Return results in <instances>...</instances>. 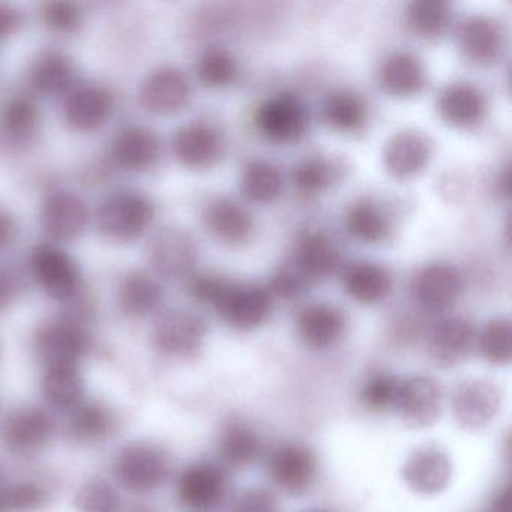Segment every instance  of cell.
Returning a JSON list of instances; mask_svg holds the SVG:
<instances>
[{"instance_id": "6da1fadb", "label": "cell", "mask_w": 512, "mask_h": 512, "mask_svg": "<svg viewBox=\"0 0 512 512\" xmlns=\"http://www.w3.org/2000/svg\"><path fill=\"white\" fill-rule=\"evenodd\" d=\"M154 202L134 190L115 191L101 202L97 211L98 230L115 241L140 238L154 220Z\"/></svg>"}, {"instance_id": "7a4b0ae2", "label": "cell", "mask_w": 512, "mask_h": 512, "mask_svg": "<svg viewBox=\"0 0 512 512\" xmlns=\"http://www.w3.org/2000/svg\"><path fill=\"white\" fill-rule=\"evenodd\" d=\"M113 473L125 490L151 493L169 478V455L152 443H130L116 455Z\"/></svg>"}, {"instance_id": "3957f363", "label": "cell", "mask_w": 512, "mask_h": 512, "mask_svg": "<svg viewBox=\"0 0 512 512\" xmlns=\"http://www.w3.org/2000/svg\"><path fill=\"white\" fill-rule=\"evenodd\" d=\"M254 121L259 133L269 142L292 145L307 133L310 116L301 98L283 92L263 101Z\"/></svg>"}, {"instance_id": "277c9868", "label": "cell", "mask_w": 512, "mask_h": 512, "mask_svg": "<svg viewBox=\"0 0 512 512\" xmlns=\"http://www.w3.org/2000/svg\"><path fill=\"white\" fill-rule=\"evenodd\" d=\"M212 307L218 316L238 331H253L271 316L272 295L268 287L227 281Z\"/></svg>"}, {"instance_id": "5b68a950", "label": "cell", "mask_w": 512, "mask_h": 512, "mask_svg": "<svg viewBox=\"0 0 512 512\" xmlns=\"http://www.w3.org/2000/svg\"><path fill=\"white\" fill-rule=\"evenodd\" d=\"M31 269L41 289L58 301H70L79 292L82 277L73 257L55 244L32 250Z\"/></svg>"}, {"instance_id": "8992f818", "label": "cell", "mask_w": 512, "mask_h": 512, "mask_svg": "<svg viewBox=\"0 0 512 512\" xmlns=\"http://www.w3.org/2000/svg\"><path fill=\"white\" fill-rule=\"evenodd\" d=\"M199 250L190 233L178 227H164L152 236L148 259L154 271L164 278L187 277L197 263Z\"/></svg>"}, {"instance_id": "52a82bcc", "label": "cell", "mask_w": 512, "mask_h": 512, "mask_svg": "<svg viewBox=\"0 0 512 512\" xmlns=\"http://www.w3.org/2000/svg\"><path fill=\"white\" fill-rule=\"evenodd\" d=\"M392 409L409 427H431L442 413V391L431 377H407L400 380V388Z\"/></svg>"}, {"instance_id": "ba28073f", "label": "cell", "mask_w": 512, "mask_h": 512, "mask_svg": "<svg viewBox=\"0 0 512 512\" xmlns=\"http://www.w3.org/2000/svg\"><path fill=\"white\" fill-rule=\"evenodd\" d=\"M451 404L457 424L476 431L487 427L496 418L502 406V394L494 383L470 379L455 388Z\"/></svg>"}, {"instance_id": "9c48e42d", "label": "cell", "mask_w": 512, "mask_h": 512, "mask_svg": "<svg viewBox=\"0 0 512 512\" xmlns=\"http://www.w3.org/2000/svg\"><path fill=\"white\" fill-rule=\"evenodd\" d=\"M191 97L187 76L178 68L163 67L152 71L139 89V103L152 115L169 116L181 112Z\"/></svg>"}, {"instance_id": "30bf717a", "label": "cell", "mask_w": 512, "mask_h": 512, "mask_svg": "<svg viewBox=\"0 0 512 512\" xmlns=\"http://www.w3.org/2000/svg\"><path fill=\"white\" fill-rule=\"evenodd\" d=\"M413 299L425 313L449 310L463 292V277L448 263H431L413 281Z\"/></svg>"}, {"instance_id": "8fae6325", "label": "cell", "mask_w": 512, "mask_h": 512, "mask_svg": "<svg viewBox=\"0 0 512 512\" xmlns=\"http://www.w3.org/2000/svg\"><path fill=\"white\" fill-rule=\"evenodd\" d=\"M208 326L199 314L173 310L164 314L154 329V344L169 356L194 355L205 341Z\"/></svg>"}, {"instance_id": "7c38bea8", "label": "cell", "mask_w": 512, "mask_h": 512, "mask_svg": "<svg viewBox=\"0 0 512 512\" xmlns=\"http://www.w3.org/2000/svg\"><path fill=\"white\" fill-rule=\"evenodd\" d=\"M172 151L176 160L187 169H209L223 157V134L214 125L191 122L176 131Z\"/></svg>"}, {"instance_id": "4fadbf2b", "label": "cell", "mask_w": 512, "mask_h": 512, "mask_svg": "<svg viewBox=\"0 0 512 512\" xmlns=\"http://www.w3.org/2000/svg\"><path fill=\"white\" fill-rule=\"evenodd\" d=\"M268 473L272 482L286 493H305L317 476L316 455L307 446L284 443L269 455Z\"/></svg>"}, {"instance_id": "5bb4252c", "label": "cell", "mask_w": 512, "mask_h": 512, "mask_svg": "<svg viewBox=\"0 0 512 512\" xmlns=\"http://www.w3.org/2000/svg\"><path fill=\"white\" fill-rule=\"evenodd\" d=\"M457 44L467 62L475 67H491L502 56L505 34L496 20L475 14L458 26Z\"/></svg>"}, {"instance_id": "9a60e30c", "label": "cell", "mask_w": 512, "mask_h": 512, "mask_svg": "<svg viewBox=\"0 0 512 512\" xmlns=\"http://www.w3.org/2000/svg\"><path fill=\"white\" fill-rule=\"evenodd\" d=\"M226 475L212 463H194L184 469L176 484L182 505L193 511H211L226 496Z\"/></svg>"}, {"instance_id": "2e32d148", "label": "cell", "mask_w": 512, "mask_h": 512, "mask_svg": "<svg viewBox=\"0 0 512 512\" xmlns=\"http://www.w3.org/2000/svg\"><path fill=\"white\" fill-rule=\"evenodd\" d=\"M38 355L44 364H77L89 349L85 329L74 320H55L40 328L37 334Z\"/></svg>"}, {"instance_id": "e0dca14e", "label": "cell", "mask_w": 512, "mask_h": 512, "mask_svg": "<svg viewBox=\"0 0 512 512\" xmlns=\"http://www.w3.org/2000/svg\"><path fill=\"white\" fill-rule=\"evenodd\" d=\"M433 142L421 131L394 134L383 149V167L395 179L418 176L433 157Z\"/></svg>"}, {"instance_id": "ac0fdd59", "label": "cell", "mask_w": 512, "mask_h": 512, "mask_svg": "<svg viewBox=\"0 0 512 512\" xmlns=\"http://www.w3.org/2000/svg\"><path fill=\"white\" fill-rule=\"evenodd\" d=\"M452 478V461L439 446L415 449L403 466V479L410 490L425 496L439 494Z\"/></svg>"}, {"instance_id": "d6986e66", "label": "cell", "mask_w": 512, "mask_h": 512, "mask_svg": "<svg viewBox=\"0 0 512 512\" xmlns=\"http://www.w3.org/2000/svg\"><path fill=\"white\" fill-rule=\"evenodd\" d=\"M88 206L71 191H53L41 208V226L50 238L71 241L88 226Z\"/></svg>"}, {"instance_id": "ffe728a7", "label": "cell", "mask_w": 512, "mask_h": 512, "mask_svg": "<svg viewBox=\"0 0 512 512\" xmlns=\"http://www.w3.org/2000/svg\"><path fill=\"white\" fill-rule=\"evenodd\" d=\"M439 118L449 127L470 130L487 115V98L472 83L455 82L439 92L436 103Z\"/></svg>"}, {"instance_id": "44dd1931", "label": "cell", "mask_w": 512, "mask_h": 512, "mask_svg": "<svg viewBox=\"0 0 512 512\" xmlns=\"http://www.w3.org/2000/svg\"><path fill=\"white\" fill-rule=\"evenodd\" d=\"M296 329L302 343L310 349H331L337 346L346 334V313L337 305H308L299 313Z\"/></svg>"}, {"instance_id": "7402d4cb", "label": "cell", "mask_w": 512, "mask_h": 512, "mask_svg": "<svg viewBox=\"0 0 512 512\" xmlns=\"http://www.w3.org/2000/svg\"><path fill=\"white\" fill-rule=\"evenodd\" d=\"M476 347V331L472 323L461 317L442 320L431 329L428 350L439 367L449 368L461 364L472 355Z\"/></svg>"}, {"instance_id": "603a6c76", "label": "cell", "mask_w": 512, "mask_h": 512, "mask_svg": "<svg viewBox=\"0 0 512 512\" xmlns=\"http://www.w3.org/2000/svg\"><path fill=\"white\" fill-rule=\"evenodd\" d=\"M160 152V137L145 125H128L113 140V160L119 167L130 172L151 169L160 158Z\"/></svg>"}, {"instance_id": "cb8c5ba5", "label": "cell", "mask_w": 512, "mask_h": 512, "mask_svg": "<svg viewBox=\"0 0 512 512\" xmlns=\"http://www.w3.org/2000/svg\"><path fill=\"white\" fill-rule=\"evenodd\" d=\"M55 424L52 416L40 407H22L8 416L4 440L16 452H34L52 439Z\"/></svg>"}, {"instance_id": "d4e9b609", "label": "cell", "mask_w": 512, "mask_h": 512, "mask_svg": "<svg viewBox=\"0 0 512 512\" xmlns=\"http://www.w3.org/2000/svg\"><path fill=\"white\" fill-rule=\"evenodd\" d=\"M296 271L305 281H320L331 277L340 266V251L323 232L304 233L295 250Z\"/></svg>"}, {"instance_id": "484cf974", "label": "cell", "mask_w": 512, "mask_h": 512, "mask_svg": "<svg viewBox=\"0 0 512 512\" xmlns=\"http://www.w3.org/2000/svg\"><path fill=\"white\" fill-rule=\"evenodd\" d=\"M379 83L391 97L412 98L425 88L427 73L421 59L412 53L395 52L383 59Z\"/></svg>"}, {"instance_id": "4316f807", "label": "cell", "mask_w": 512, "mask_h": 512, "mask_svg": "<svg viewBox=\"0 0 512 512\" xmlns=\"http://www.w3.org/2000/svg\"><path fill=\"white\" fill-rule=\"evenodd\" d=\"M112 109V94L103 86L88 85L71 92L64 115L74 130L94 131L109 119Z\"/></svg>"}, {"instance_id": "83f0119b", "label": "cell", "mask_w": 512, "mask_h": 512, "mask_svg": "<svg viewBox=\"0 0 512 512\" xmlns=\"http://www.w3.org/2000/svg\"><path fill=\"white\" fill-rule=\"evenodd\" d=\"M205 223L218 241L232 247L245 244L254 230L253 218L247 209L227 197H218L206 206Z\"/></svg>"}, {"instance_id": "f1b7e54d", "label": "cell", "mask_w": 512, "mask_h": 512, "mask_svg": "<svg viewBox=\"0 0 512 512\" xmlns=\"http://www.w3.org/2000/svg\"><path fill=\"white\" fill-rule=\"evenodd\" d=\"M41 389L44 400L61 412H71L85 401V380L77 364L47 365Z\"/></svg>"}, {"instance_id": "f546056e", "label": "cell", "mask_w": 512, "mask_h": 512, "mask_svg": "<svg viewBox=\"0 0 512 512\" xmlns=\"http://www.w3.org/2000/svg\"><path fill=\"white\" fill-rule=\"evenodd\" d=\"M118 301L127 316L143 319L154 314L163 304V287L145 272H130L122 278Z\"/></svg>"}, {"instance_id": "4dcf8cb0", "label": "cell", "mask_w": 512, "mask_h": 512, "mask_svg": "<svg viewBox=\"0 0 512 512\" xmlns=\"http://www.w3.org/2000/svg\"><path fill=\"white\" fill-rule=\"evenodd\" d=\"M346 229L356 241L377 245L391 236L392 221L379 203L371 199H361L353 203L347 211Z\"/></svg>"}, {"instance_id": "1f68e13d", "label": "cell", "mask_w": 512, "mask_h": 512, "mask_svg": "<svg viewBox=\"0 0 512 512\" xmlns=\"http://www.w3.org/2000/svg\"><path fill=\"white\" fill-rule=\"evenodd\" d=\"M322 118L337 133H359L367 124L368 106L364 98L356 92L338 89L326 98Z\"/></svg>"}, {"instance_id": "d6a6232c", "label": "cell", "mask_w": 512, "mask_h": 512, "mask_svg": "<svg viewBox=\"0 0 512 512\" xmlns=\"http://www.w3.org/2000/svg\"><path fill=\"white\" fill-rule=\"evenodd\" d=\"M344 287L350 298L359 304H379L391 292L392 277L379 263L359 262L350 266Z\"/></svg>"}, {"instance_id": "836d02e7", "label": "cell", "mask_w": 512, "mask_h": 512, "mask_svg": "<svg viewBox=\"0 0 512 512\" xmlns=\"http://www.w3.org/2000/svg\"><path fill=\"white\" fill-rule=\"evenodd\" d=\"M221 458L229 466L248 467L253 464L262 451V440L259 434L242 422H232L221 431L218 440Z\"/></svg>"}, {"instance_id": "e575fe53", "label": "cell", "mask_w": 512, "mask_h": 512, "mask_svg": "<svg viewBox=\"0 0 512 512\" xmlns=\"http://www.w3.org/2000/svg\"><path fill=\"white\" fill-rule=\"evenodd\" d=\"M452 8L442 0H418L407 7V28L422 40H437L451 25Z\"/></svg>"}, {"instance_id": "d590c367", "label": "cell", "mask_w": 512, "mask_h": 512, "mask_svg": "<svg viewBox=\"0 0 512 512\" xmlns=\"http://www.w3.org/2000/svg\"><path fill=\"white\" fill-rule=\"evenodd\" d=\"M74 65L58 52L44 53L31 70V83L38 92L58 95L68 91L74 82Z\"/></svg>"}, {"instance_id": "8d00e7d4", "label": "cell", "mask_w": 512, "mask_h": 512, "mask_svg": "<svg viewBox=\"0 0 512 512\" xmlns=\"http://www.w3.org/2000/svg\"><path fill=\"white\" fill-rule=\"evenodd\" d=\"M113 428V415L103 404L82 401L70 412L68 431L80 442H98L109 436Z\"/></svg>"}, {"instance_id": "74e56055", "label": "cell", "mask_w": 512, "mask_h": 512, "mask_svg": "<svg viewBox=\"0 0 512 512\" xmlns=\"http://www.w3.org/2000/svg\"><path fill=\"white\" fill-rule=\"evenodd\" d=\"M242 193L254 203L274 202L283 188L280 170L268 161L254 160L245 166L241 181Z\"/></svg>"}, {"instance_id": "f35d334b", "label": "cell", "mask_w": 512, "mask_h": 512, "mask_svg": "<svg viewBox=\"0 0 512 512\" xmlns=\"http://www.w3.org/2000/svg\"><path fill=\"white\" fill-rule=\"evenodd\" d=\"M196 73L205 88L224 89L238 77V61L224 47H211L200 55Z\"/></svg>"}, {"instance_id": "ab89813d", "label": "cell", "mask_w": 512, "mask_h": 512, "mask_svg": "<svg viewBox=\"0 0 512 512\" xmlns=\"http://www.w3.org/2000/svg\"><path fill=\"white\" fill-rule=\"evenodd\" d=\"M340 176V167L322 155L305 158L293 170V184L305 196H317L328 190Z\"/></svg>"}, {"instance_id": "60d3db41", "label": "cell", "mask_w": 512, "mask_h": 512, "mask_svg": "<svg viewBox=\"0 0 512 512\" xmlns=\"http://www.w3.org/2000/svg\"><path fill=\"white\" fill-rule=\"evenodd\" d=\"M476 346L482 358L493 365H508L512 359V325L508 319L488 322L476 335Z\"/></svg>"}, {"instance_id": "b9f144b4", "label": "cell", "mask_w": 512, "mask_h": 512, "mask_svg": "<svg viewBox=\"0 0 512 512\" xmlns=\"http://www.w3.org/2000/svg\"><path fill=\"white\" fill-rule=\"evenodd\" d=\"M2 130L16 140L28 139L40 124V109L28 97H14L5 104L0 115Z\"/></svg>"}, {"instance_id": "7bdbcfd3", "label": "cell", "mask_w": 512, "mask_h": 512, "mask_svg": "<svg viewBox=\"0 0 512 512\" xmlns=\"http://www.w3.org/2000/svg\"><path fill=\"white\" fill-rule=\"evenodd\" d=\"M80 512H124V503L118 491L103 479L86 482L76 496Z\"/></svg>"}, {"instance_id": "ee69618b", "label": "cell", "mask_w": 512, "mask_h": 512, "mask_svg": "<svg viewBox=\"0 0 512 512\" xmlns=\"http://www.w3.org/2000/svg\"><path fill=\"white\" fill-rule=\"evenodd\" d=\"M400 380L388 373L373 374L361 389V401L371 410L394 407Z\"/></svg>"}, {"instance_id": "f6af8a7d", "label": "cell", "mask_w": 512, "mask_h": 512, "mask_svg": "<svg viewBox=\"0 0 512 512\" xmlns=\"http://www.w3.org/2000/svg\"><path fill=\"white\" fill-rule=\"evenodd\" d=\"M44 25L61 35L76 34L83 23L82 11L71 2H49L41 10Z\"/></svg>"}, {"instance_id": "bcb514c9", "label": "cell", "mask_w": 512, "mask_h": 512, "mask_svg": "<svg viewBox=\"0 0 512 512\" xmlns=\"http://www.w3.org/2000/svg\"><path fill=\"white\" fill-rule=\"evenodd\" d=\"M227 281L229 280L221 277V275L203 272V274L191 278L188 290H190V295L200 304L214 305V302L217 301L218 296L226 287Z\"/></svg>"}, {"instance_id": "7dc6e473", "label": "cell", "mask_w": 512, "mask_h": 512, "mask_svg": "<svg viewBox=\"0 0 512 512\" xmlns=\"http://www.w3.org/2000/svg\"><path fill=\"white\" fill-rule=\"evenodd\" d=\"M44 500V493L38 485L31 482L14 485L4 496V505L16 511H32L38 508Z\"/></svg>"}, {"instance_id": "c3c4849f", "label": "cell", "mask_w": 512, "mask_h": 512, "mask_svg": "<svg viewBox=\"0 0 512 512\" xmlns=\"http://www.w3.org/2000/svg\"><path fill=\"white\" fill-rule=\"evenodd\" d=\"M307 284L305 278L298 271L281 269L271 278L268 290L271 295H277L278 298L293 299L298 298L304 292Z\"/></svg>"}, {"instance_id": "681fc988", "label": "cell", "mask_w": 512, "mask_h": 512, "mask_svg": "<svg viewBox=\"0 0 512 512\" xmlns=\"http://www.w3.org/2000/svg\"><path fill=\"white\" fill-rule=\"evenodd\" d=\"M232 512H278V503L271 491L251 488L238 497Z\"/></svg>"}, {"instance_id": "f907efd6", "label": "cell", "mask_w": 512, "mask_h": 512, "mask_svg": "<svg viewBox=\"0 0 512 512\" xmlns=\"http://www.w3.org/2000/svg\"><path fill=\"white\" fill-rule=\"evenodd\" d=\"M17 292H19V281L16 275L5 266H0V311L11 305V302L16 299Z\"/></svg>"}, {"instance_id": "816d5d0a", "label": "cell", "mask_w": 512, "mask_h": 512, "mask_svg": "<svg viewBox=\"0 0 512 512\" xmlns=\"http://www.w3.org/2000/svg\"><path fill=\"white\" fill-rule=\"evenodd\" d=\"M22 25V14L13 5L0 4V41L13 35Z\"/></svg>"}, {"instance_id": "f5cc1de1", "label": "cell", "mask_w": 512, "mask_h": 512, "mask_svg": "<svg viewBox=\"0 0 512 512\" xmlns=\"http://www.w3.org/2000/svg\"><path fill=\"white\" fill-rule=\"evenodd\" d=\"M17 224L10 212L0 209V248L8 247L16 239Z\"/></svg>"}, {"instance_id": "db71d44e", "label": "cell", "mask_w": 512, "mask_h": 512, "mask_svg": "<svg viewBox=\"0 0 512 512\" xmlns=\"http://www.w3.org/2000/svg\"><path fill=\"white\" fill-rule=\"evenodd\" d=\"M499 191L503 194L509 193V169L506 167L505 172H503V175H500L499 182Z\"/></svg>"}, {"instance_id": "11a10c76", "label": "cell", "mask_w": 512, "mask_h": 512, "mask_svg": "<svg viewBox=\"0 0 512 512\" xmlns=\"http://www.w3.org/2000/svg\"><path fill=\"white\" fill-rule=\"evenodd\" d=\"M4 494L0 493V512H2V508H4Z\"/></svg>"}, {"instance_id": "9f6ffc18", "label": "cell", "mask_w": 512, "mask_h": 512, "mask_svg": "<svg viewBox=\"0 0 512 512\" xmlns=\"http://www.w3.org/2000/svg\"><path fill=\"white\" fill-rule=\"evenodd\" d=\"M307 512H329V511H325V509H311V511H307Z\"/></svg>"}]
</instances>
